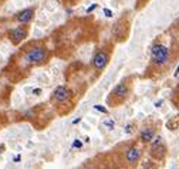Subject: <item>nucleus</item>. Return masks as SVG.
<instances>
[{"instance_id": "nucleus-1", "label": "nucleus", "mask_w": 179, "mask_h": 169, "mask_svg": "<svg viewBox=\"0 0 179 169\" xmlns=\"http://www.w3.org/2000/svg\"><path fill=\"white\" fill-rule=\"evenodd\" d=\"M142 144L135 141V142H131L130 145H126L125 149H124V153H122V159H124V164H125L128 168L135 169L137 166L141 164V159H142Z\"/></svg>"}, {"instance_id": "nucleus-2", "label": "nucleus", "mask_w": 179, "mask_h": 169, "mask_svg": "<svg viewBox=\"0 0 179 169\" xmlns=\"http://www.w3.org/2000/svg\"><path fill=\"white\" fill-rule=\"evenodd\" d=\"M50 58V51L46 45H34L24 53V61L30 66H41L46 64Z\"/></svg>"}, {"instance_id": "nucleus-3", "label": "nucleus", "mask_w": 179, "mask_h": 169, "mask_svg": "<svg viewBox=\"0 0 179 169\" xmlns=\"http://www.w3.org/2000/svg\"><path fill=\"white\" fill-rule=\"evenodd\" d=\"M131 95V83L128 80H122L119 84L114 87V90L110 92L108 97V104H112V107H118L124 104Z\"/></svg>"}, {"instance_id": "nucleus-4", "label": "nucleus", "mask_w": 179, "mask_h": 169, "mask_svg": "<svg viewBox=\"0 0 179 169\" xmlns=\"http://www.w3.org/2000/svg\"><path fill=\"white\" fill-rule=\"evenodd\" d=\"M169 49H168L165 44H161V43H156V44L152 45L151 49V61L152 64L156 67H162L165 66L168 61H169Z\"/></svg>"}, {"instance_id": "nucleus-5", "label": "nucleus", "mask_w": 179, "mask_h": 169, "mask_svg": "<svg viewBox=\"0 0 179 169\" xmlns=\"http://www.w3.org/2000/svg\"><path fill=\"white\" fill-rule=\"evenodd\" d=\"M149 156L154 159V161L159 162L163 161L166 158V145L163 142L162 136L156 135L154 139L149 142Z\"/></svg>"}, {"instance_id": "nucleus-6", "label": "nucleus", "mask_w": 179, "mask_h": 169, "mask_svg": "<svg viewBox=\"0 0 179 169\" xmlns=\"http://www.w3.org/2000/svg\"><path fill=\"white\" fill-rule=\"evenodd\" d=\"M108 63H110V51L105 49H100L94 53L93 60H91V66L97 73H101V71L105 70Z\"/></svg>"}, {"instance_id": "nucleus-7", "label": "nucleus", "mask_w": 179, "mask_h": 169, "mask_svg": "<svg viewBox=\"0 0 179 169\" xmlns=\"http://www.w3.org/2000/svg\"><path fill=\"white\" fill-rule=\"evenodd\" d=\"M9 38L13 44H20L27 36H29V27L27 26H19L16 29H12L9 31Z\"/></svg>"}, {"instance_id": "nucleus-8", "label": "nucleus", "mask_w": 179, "mask_h": 169, "mask_svg": "<svg viewBox=\"0 0 179 169\" xmlns=\"http://www.w3.org/2000/svg\"><path fill=\"white\" fill-rule=\"evenodd\" d=\"M71 91H70L68 87L65 85H58L56 90L53 91V95H51V99H53L54 102L57 104H64L65 101H68L71 98Z\"/></svg>"}, {"instance_id": "nucleus-9", "label": "nucleus", "mask_w": 179, "mask_h": 169, "mask_svg": "<svg viewBox=\"0 0 179 169\" xmlns=\"http://www.w3.org/2000/svg\"><path fill=\"white\" fill-rule=\"evenodd\" d=\"M155 136H156V129H155L154 127H149V125H148V127L141 128L139 135H138V142H141L142 145H147L154 139Z\"/></svg>"}, {"instance_id": "nucleus-10", "label": "nucleus", "mask_w": 179, "mask_h": 169, "mask_svg": "<svg viewBox=\"0 0 179 169\" xmlns=\"http://www.w3.org/2000/svg\"><path fill=\"white\" fill-rule=\"evenodd\" d=\"M33 19H34V9L33 7L24 9V10L19 12L16 16H14V20H17L20 24H29Z\"/></svg>"}, {"instance_id": "nucleus-11", "label": "nucleus", "mask_w": 179, "mask_h": 169, "mask_svg": "<svg viewBox=\"0 0 179 169\" xmlns=\"http://www.w3.org/2000/svg\"><path fill=\"white\" fill-rule=\"evenodd\" d=\"M141 169H158V165L154 159H148V161H144L141 164Z\"/></svg>"}, {"instance_id": "nucleus-12", "label": "nucleus", "mask_w": 179, "mask_h": 169, "mask_svg": "<svg viewBox=\"0 0 179 169\" xmlns=\"http://www.w3.org/2000/svg\"><path fill=\"white\" fill-rule=\"evenodd\" d=\"M81 169H98L97 165L94 164V161H87L84 165L81 166Z\"/></svg>"}, {"instance_id": "nucleus-13", "label": "nucleus", "mask_w": 179, "mask_h": 169, "mask_svg": "<svg viewBox=\"0 0 179 169\" xmlns=\"http://www.w3.org/2000/svg\"><path fill=\"white\" fill-rule=\"evenodd\" d=\"M108 169H122V168L119 165H117V164H112V165H111Z\"/></svg>"}]
</instances>
